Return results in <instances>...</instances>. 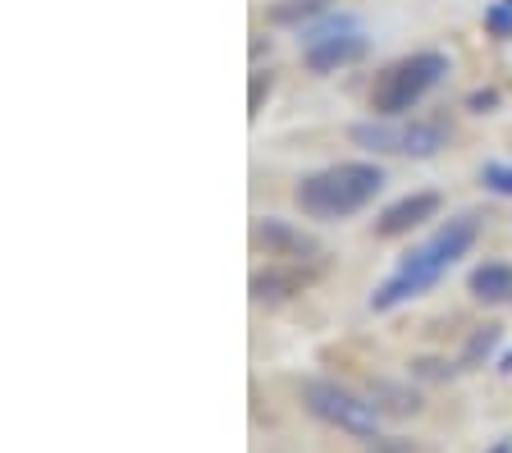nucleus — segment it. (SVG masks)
I'll return each instance as SVG.
<instances>
[{"label": "nucleus", "instance_id": "nucleus-1", "mask_svg": "<svg viewBox=\"0 0 512 453\" xmlns=\"http://www.w3.org/2000/svg\"><path fill=\"white\" fill-rule=\"evenodd\" d=\"M476 238H480V216H471V211L448 216L444 225H439L421 248L407 252V257L398 261L394 275L371 293V312H389V307H398V302L426 293L430 284H439V275H444L453 261L467 257V252L476 248Z\"/></svg>", "mask_w": 512, "mask_h": 453}, {"label": "nucleus", "instance_id": "nucleus-2", "mask_svg": "<svg viewBox=\"0 0 512 453\" xmlns=\"http://www.w3.org/2000/svg\"><path fill=\"white\" fill-rule=\"evenodd\" d=\"M380 188H384L380 165L339 161V165H330V170L302 174L298 188H293V202H298V211L311 220H348V216H357L362 206H371Z\"/></svg>", "mask_w": 512, "mask_h": 453}, {"label": "nucleus", "instance_id": "nucleus-3", "mask_svg": "<svg viewBox=\"0 0 512 453\" xmlns=\"http://www.w3.org/2000/svg\"><path fill=\"white\" fill-rule=\"evenodd\" d=\"M448 55L444 51H412L394 65H384L380 78L371 83V115L375 119H398L426 97L435 83H444Z\"/></svg>", "mask_w": 512, "mask_h": 453}, {"label": "nucleus", "instance_id": "nucleus-4", "mask_svg": "<svg viewBox=\"0 0 512 453\" xmlns=\"http://www.w3.org/2000/svg\"><path fill=\"white\" fill-rule=\"evenodd\" d=\"M298 399L316 421H325V426H334V431L352 435V440H380V431H384V412L375 408L366 394L339 385V380L307 376L298 385Z\"/></svg>", "mask_w": 512, "mask_h": 453}, {"label": "nucleus", "instance_id": "nucleus-5", "mask_svg": "<svg viewBox=\"0 0 512 453\" xmlns=\"http://www.w3.org/2000/svg\"><path fill=\"white\" fill-rule=\"evenodd\" d=\"M252 248L266 252V257H279V261H316L320 257V243L302 229H293L288 220L279 216H261L252 220Z\"/></svg>", "mask_w": 512, "mask_h": 453}, {"label": "nucleus", "instance_id": "nucleus-6", "mask_svg": "<svg viewBox=\"0 0 512 453\" xmlns=\"http://www.w3.org/2000/svg\"><path fill=\"white\" fill-rule=\"evenodd\" d=\"M439 206H444V197L430 193V188H421V193H407V197H398V202H389L380 211V220H375V234H380V238H403V234H412V229H421L426 220H435Z\"/></svg>", "mask_w": 512, "mask_h": 453}, {"label": "nucleus", "instance_id": "nucleus-7", "mask_svg": "<svg viewBox=\"0 0 512 453\" xmlns=\"http://www.w3.org/2000/svg\"><path fill=\"white\" fill-rule=\"evenodd\" d=\"M366 51H371V37H366L362 28H352V33H339V37H325V42L302 46V65H307L311 74H339V69L366 60Z\"/></svg>", "mask_w": 512, "mask_h": 453}, {"label": "nucleus", "instance_id": "nucleus-8", "mask_svg": "<svg viewBox=\"0 0 512 453\" xmlns=\"http://www.w3.org/2000/svg\"><path fill=\"white\" fill-rule=\"evenodd\" d=\"M444 147H448V133H444V124H435V119H412V124H398V151H403V156L426 161V156H439Z\"/></svg>", "mask_w": 512, "mask_h": 453}, {"label": "nucleus", "instance_id": "nucleus-9", "mask_svg": "<svg viewBox=\"0 0 512 453\" xmlns=\"http://www.w3.org/2000/svg\"><path fill=\"white\" fill-rule=\"evenodd\" d=\"M467 289H471V298H480V302H508L512 298V266L508 261H480L467 275Z\"/></svg>", "mask_w": 512, "mask_h": 453}, {"label": "nucleus", "instance_id": "nucleus-10", "mask_svg": "<svg viewBox=\"0 0 512 453\" xmlns=\"http://www.w3.org/2000/svg\"><path fill=\"white\" fill-rule=\"evenodd\" d=\"M366 399L384 412V417H416L421 412V394L412 385H398V380H371L366 385Z\"/></svg>", "mask_w": 512, "mask_h": 453}, {"label": "nucleus", "instance_id": "nucleus-11", "mask_svg": "<svg viewBox=\"0 0 512 453\" xmlns=\"http://www.w3.org/2000/svg\"><path fill=\"white\" fill-rule=\"evenodd\" d=\"M302 289V280H298V270H256L252 275V298L256 302H284V298H293V293Z\"/></svg>", "mask_w": 512, "mask_h": 453}, {"label": "nucleus", "instance_id": "nucleus-12", "mask_svg": "<svg viewBox=\"0 0 512 453\" xmlns=\"http://www.w3.org/2000/svg\"><path fill=\"white\" fill-rule=\"evenodd\" d=\"M499 344H503V330H499V325H480V330H471L467 348L458 353V367H462V371L485 367V362L499 353Z\"/></svg>", "mask_w": 512, "mask_h": 453}, {"label": "nucleus", "instance_id": "nucleus-13", "mask_svg": "<svg viewBox=\"0 0 512 453\" xmlns=\"http://www.w3.org/2000/svg\"><path fill=\"white\" fill-rule=\"evenodd\" d=\"M348 138L357 142V147L375 151V156H389V151H398V124H384V119H366V124H352Z\"/></svg>", "mask_w": 512, "mask_h": 453}, {"label": "nucleus", "instance_id": "nucleus-14", "mask_svg": "<svg viewBox=\"0 0 512 453\" xmlns=\"http://www.w3.org/2000/svg\"><path fill=\"white\" fill-rule=\"evenodd\" d=\"M320 14H325V0H275L266 19L279 23V28H307Z\"/></svg>", "mask_w": 512, "mask_h": 453}, {"label": "nucleus", "instance_id": "nucleus-15", "mask_svg": "<svg viewBox=\"0 0 512 453\" xmlns=\"http://www.w3.org/2000/svg\"><path fill=\"white\" fill-rule=\"evenodd\" d=\"M357 23H352V14H320V23H311V28H298V42L311 46V42H325V37H339V33H352Z\"/></svg>", "mask_w": 512, "mask_h": 453}, {"label": "nucleus", "instance_id": "nucleus-16", "mask_svg": "<svg viewBox=\"0 0 512 453\" xmlns=\"http://www.w3.org/2000/svg\"><path fill=\"white\" fill-rule=\"evenodd\" d=\"M453 371H462L458 362H444V357H412V376L421 380H448Z\"/></svg>", "mask_w": 512, "mask_h": 453}, {"label": "nucleus", "instance_id": "nucleus-17", "mask_svg": "<svg viewBox=\"0 0 512 453\" xmlns=\"http://www.w3.org/2000/svg\"><path fill=\"white\" fill-rule=\"evenodd\" d=\"M480 184H485V188H494V193H503V197H512V165L490 161V165H485V170H480Z\"/></svg>", "mask_w": 512, "mask_h": 453}, {"label": "nucleus", "instance_id": "nucleus-18", "mask_svg": "<svg viewBox=\"0 0 512 453\" xmlns=\"http://www.w3.org/2000/svg\"><path fill=\"white\" fill-rule=\"evenodd\" d=\"M485 28H490L494 37H512V14H508V5H490V10H485Z\"/></svg>", "mask_w": 512, "mask_h": 453}, {"label": "nucleus", "instance_id": "nucleus-19", "mask_svg": "<svg viewBox=\"0 0 512 453\" xmlns=\"http://www.w3.org/2000/svg\"><path fill=\"white\" fill-rule=\"evenodd\" d=\"M266 97H270V74H252V97H247V115H256Z\"/></svg>", "mask_w": 512, "mask_h": 453}, {"label": "nucleus", "instance_id": "nucleus-20", "mask_svg": "<svg viewBox=\"0 0 512 453\" xmlns=\"http://www.w3.org/2000/svg\"><path fill=\"white\" fill-rule=\"evenodd\" d=\"M490 106H499V97H494V92H476V97H471V110H480V115H485Z\"/></svg>", "mask_w": 512, "mask_h": 453}, {"label": "nucleus", "instance_id": "nucleus-21", "mask_svg": "<svg viewBox=\"0 0 512 453\" xmlns=\"http://www.w3.org/2000/svg\"><path fill=\"white\" fill-rule=\"evenodd\" d=\"M366 453H412L403 440H384V444H375V449H366Z\"/></svg>", "mask_w": 512, "mask_h": 453}, {"label": "nucleus", "instance_id": "nucleus-22", "mask_svg": "<svg viewBox=\"0 0 512 453\" xmlns=\"http://www.w3.org/2000/svg\"><path fill=\"white\" fill-rule=\"evenodd\" d=\"M494 453H512V440H499L494 444Z\"/></svg>", "mask_w": 512, "mask_h": 453}, {"label": "nucleus", "instance_id": "nucleus-23", "mask_svg": "<svg viewBox=\"0 0 512 453\" xmlns=\"http://www.w3.org/2000/svg\"><path fill=\"white\" fill-rule=\"evenodd\" d=\"M499 371H512V353H508V357H503V367H499Z\"/></svg>", "mask_w": 512, "mask_h": 453}]
</instances>
